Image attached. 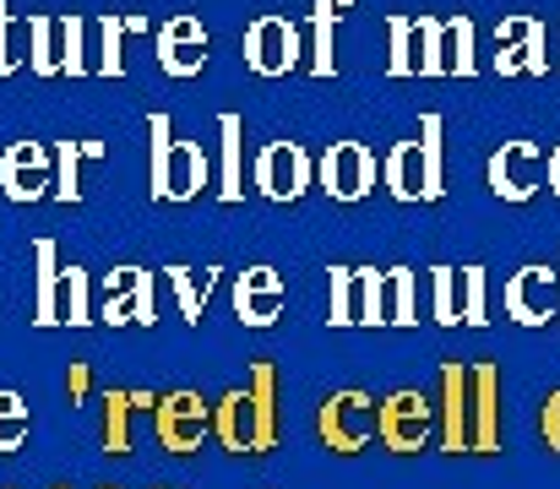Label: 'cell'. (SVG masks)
Masks as SVG:
<instances>
[{
	"instance_id": "6da1fadb",
	"label": "cell",
	"mask_w": 560,
	"mask_h": 489,
	"mask_svg": "<svg viewBox=\"0 0 560 489\" xmlns=\"http://www.w3.org/2000/svg\"><path fill=\"white\" fill-rule=\"evenodd\" d=\"M212 435L229 452H267L278 441V408H272V370L256 364L250 392H229L212 414Z\"/></svg>"
},
{
	"instance_id": "7a4b0ae2",
	"label": "cell",
	"mask_w": 560,
	"mask_h": 489,
	"mask_svg": "<svg viewBox=\"0 0 560 489\" xmlns=\"http://www.w3.org/2000/svg\"><path fill=\"white\" fill-rule=\"evenodd\" d=\"M386 190L397 201H435L446 190L441 185V115H424L419 120V137L392 148V159H386Z\"/></svg>"
},
{
	"instance_id": "3957f363",
	"label": "cell",
	"mask_w": 560,
	"mask_h": 489,
	"mask_svg": "<svg viewBox=\"0 0 560 489\" xmlns=\"http://www.w3.org/2000/svg\"><path fill=\"white\" fill-rule=\"evenodd\" d=\"M207 179V159L196 142H175L170 137V120L153 115V196L164 201H190Z\"/></svg>"
},
{
	"instance_id": "277c9868",
	"label": "cell",
	"mask_w": 560,
	"mask_h": 489,
	"mask_svg": "<svg viewBox=\"0 0 560 489\" xmlns=\"http://www.w3.org/2000/svg\"><path fill=\"white\" fill-rule=\"evenodd\" d=\"M430 424H435V403L424 392H397L375 408V441L392 452H419L430 441Z\"/></svg>"
},
{
	"instance_id": "5b68a950",
	"label": "cell",
	"mask_w": 560,
	"mask_h": 489,
	"mask_svg": "<svg viewBox=\"0 0 560 489\" xmlns=\"http://www.w3.org/2000/svg\"><path fill=\"white\" fill-rule=\"evenodd\" d=\"M294 60H300V27L289 16H272L267 11V16H256L245 27V66L256 77H283Z\"/></svg>"
},
{
	"instance_id": "8992f818",
	"label": "cell",
	"mask_w": 560,
	"mask_h": 489,
	"mask_svg": "<svg viewBox=\"0 0 560 489\" xmlns=\"http://www.w3.org/2000/svg\"><path fill=\"white\" fill-rule=\"evenodd\" d=\"M322 441L332 452H365L375 441V403L365 392H338L322 403Z\"/></svg>"
},
{
	"instance_id": "52a82bcc",
	"label": "cell",
	"mask_w": 560,
	"mask_h": 489,
	"mask_svg": "<svg viewBox=\"0 0 560 489\" xmlns=\"http://www.w3.org/2000/svg\"><path fill=\"white\" fill-rule=\"evenodd\" d=\"M501 370L474 364L468 370V452H495L501 446Z\"/></svg>"
},
{
	"instance_id": "ba28073f",
	"label": "cell",
	"mask_w": 560,
	"mask_h": 489,
	"mask_svg": "<svg viewBox=\"0 0 560 489\" xmlns=\"http://www.w3.org/2000/svg\"><path fill=\"white\" fill-rule=\"evenodd\" d=\"M322 190L332 201H360L375 190V159L365 142H332L322 159Z\"/></svg>"
},
{
	"instance_id": "9c48e42d",
	"label": "cell",
	"mask_w": 560,
	"mask_h": 489,
	"mask_svg": "<svg viewBox=\"0 0 560 489\" xmlns=\"http://www.w3.org/2000/svg\"><path fill=\"white\" fill-rule=\"evenodd\" d=\"M506 316L523 326H545L550 316H560V278L550 267H523L512 283H506Z\"/></svg>"
},
{
	"instance_id": "30bf717a",
	"label": "cell",
	"mask_w": 560,
	"mask_h": 489,
	"mask_svg": "<svg viewBox=\"0 0 560 489\" xmlns=\"http://www.w3.org/2000/svg\"><path fill=\"white\" fill-rule=\"evenodd\" d=\"M545 179V153L534 142H506L495 159H490V190L501 201H528Z\"/></svg>"
},
{
	"instance_id": "8fae6325",
	"label": "cell",
	"mask_w": 560,
	"mask_h": 489,
	"mask_svg": "<svg viewBox=\"0 0 560 489\" xmlns=\"http://www.w3.org/2000/svg\"><path fill=\"white\" fill-rule=\"evenodd\" d=\"M256 185H261V196H272V201H294V196H305V185H311V159H305L294 142H272V148H261V159H256Z\"/></svg>"
},
{
	"instance_id": "7c38bea8",
	"label": "cell",
	"mask_w": 560,
	"mask_h": 489,
	"mask_svg": "<svg viewBox=\"0 0 560 489\" xmlns=\"http://www.w3.org/2000/svg\"><path fill=\"white\" fill-rule=\"evenodd\" d=\"M495 44H501V55H495V71L501 77H512V71H550V60H545V27L539 22H528V16H506L501 27H495Z\"/></svg>"
},
{
	"instance_id": "4fadbf2b",
	"label": "cell",
	"mask_w": 560,
	"mask_h": 489,
	"mask_svg": "<svg viewBox=\"0 0 560 489\" xmlns=\"http://www.w3.org/2000/svg\"><path fill=\"white\" fill-rule=\"evenodd\" d=\"M159 66H164L170 77H196V71L207 66V33H201L196 16L164 22V33H159Z\"/></svg>"
},
{
	"instance_id": "5bb4252c",
	"label": "cell",
	"mask_w": 560,
	"mask_h": 489,
	"mask_svg": "<svg viewBox=\"0 0 560 489\" xmlns=\"http://www.w3.org/2000/svg\"><path fill=\"white\" fill-rule=\"evenodd\" d=\"M207 424H212V414H207L201 397H190V392H175V397L159 403V441H164L170 452L201 446V430H207Z\"/></svg>"
},
{
	"instance_id": "9a60e30c",
	"label": "cell",
	"mask_w": 560,
	"mask_h": 489,
	"mask_svg": "<svg viewBox=\"0 0 560 489\" xmlns=\"http://www.w3.org/2000/svg\"><path fill=\"white\" fill-rule=\"evenodd\" d=\"M234 311L245 326H272L283 311V283L272 267H250L240 283H234Z\"/></svg>"
},
{
	"instance_id": "2e32d148",
	"label": "cell",
	"mask_w": 560,
	"mask_h": 489,
	"mask_svg": "<svg viewBox=\"0 0 560 489\" xmlns=\"http://www.w3.org/2000/svg\"><path fill=\"white\" fill-rule=\"evenodd\" d=\"M109 300H104V322H153V283L142 267H120L109 272Z\"/></svg>"
},
{
	"instance_id": "e0dca14e",
	"label": "cell",
	"mask_w": 560,
	"mask_h": 489,
	"mask_svg": "<svg viewBox=\"0 0 560 489\" xmlns=\"http://www.w3.org/2000/svg\"><path fill=\"white\" fill-rule=\"evenodd\" d=\"M0 185H5L11 201L44 196V185H49V159H44V148H38V142H16V148L5 153V163H0Z\"/></svg>"
},
{
	"instance_id": "ac0fdd59",
	"label": "cell",
	"mask_w": 560,
	"mask_h": 489,
	"mask_svg": "<svg viewBox=\"0 0 560 489\" xmlns=\"http://www.w3.org/2000/svg\"><path fill=\"white\" fill-rule=\"evenodd\" d=\"M441 392H446V403H441V441H446V452H468V370L446 364L441 370Z\"/></svg>"
},
{
	"instance_id": "d6986e66",
	"label": "cell",
	"mask_w": 560,
	"mask_h": 489,
	"mask_svg": "<svg viewBox=\"0 0 560 489\" xmlns=\"http://www.w3.org/2000/svg\"><path fill=\"white\" fill-rule=\"evenodd\" d=\"M71 22L77 16H33L27 22V38H33V71H60L66 66V38H71Z\"/></svg>"
},
{
	"instance_id": "ffe728a7",
	"label": "cell",
	"mask_w": 560,
	"mask_h": 489,
	"mask_svg": "<svg viewBox=\"0 0 560 489\" xmlns=\"http://www.w3.org/2000/svg\"><path fill=\"white\" fill-rule=\"evenodd\" d=\"M33 256H38V316H33V322L55 326L60 322V267H55V245L38 240Z\"/></svg>"
},
{
	"instance_id": "44dd1931",
	"label": "cell",
	"mask_w": 560,
	"mask_h": 489,
	"mask_svg": "<svg viewBox=\"0 0 560 489\" xmlns=\"http://www.w3.org/2000/svg\"><path fill=\"white\" fill-rule=\"evenodd\" d=\"M360 300H365V289H360V272H343V267H332V326H354L360 322Z\"/></svg>"
},
{
	"instance_id": "7402d4cb",
	"label": "cell",
	"mask_w": 560,
	"mask_h": 489,
	"mask_svg": "<svg viewBox=\"0 0 560 489\" xmlns=\"http://www.w3.org/2000/svg\"><path fill=\"white\" fill-rule=\"evenodd\" d=\"M60 322L71 326L93 322V311H88V272H77V267H60Z\"/></svg>"
},
{
	"instance_id": "603a6c76",
	"label": "cell",
	"mask_w": 560,
	"mask_h": 489,
	"mask_svg": "<svg viewBox=\"0 0 560 489\" xmlns=\"http://www.w3.org/2000/svg\"><path fill=\"white\" fill-rule=\"evenodd\" d=\"M386 322H397V326L419 322V311H413V272L408 267H392L386 272Z\"/></svg>"
},
{
	"instance_id": "cb8c5ba5",
	"label": "cell",
	"mask_w": 560,
	"mask_h": 489,
	"mask_svg": "<svg viewBox=\"0 0 560 489\" xmlns=\"http://www.w3.org/2000/svg\"><path fill=\"white\" fill-rule=\"evenodd\" d=\"M430 311H435V322L441 326H457V267H435L430 272Z\"/></svg>"
},
{
	"instance_id": "d4e9b609",
	"label": "cell",
	"mask_w": 560,
	"mask_h": 489,
	"mask_svg": "<svg viewBox=\"0 0 560 489\" xmlns=\"http://www.w3.org/2000/svg\"><path fill=\"white\" fill-rule=\"evenodd\" d=\"M343 5H349V0H322V5H316V60H311L316 77H332V16H338Z\"/></svg>"
},
{
	"instance_id": "484cf974",
	"label": "cell",
	"mask_w": 560,
	"mask_h": 489,
	"mask_svg": "<svg viewBox=\"0 0 560 489\" xmlns=\"http://www.w3.org/2000/svg\"><path fill=\"white\" fill-rule=\"evenodd\" d=\"M27 441V403L16 392H0V452Z\"/></svg>"
},
{
	"instance_id": "4316f807",
	"label": "cell",
	"mask_w": 560,
	"mask_h": 489,
	"mask_svg": "<svg viewBox=\"0 0 560 489\" xmlns=\"http://www.w3.org/2000/svg\"><path fill=\"white\" fill-rule=\"evenodd\" d=\"M457 283H463V305H457V316L468 326H485V267H463L457 272Z\"/></svg>"
},
{
	"instance_id": "83f0119b",
	"label": "cell",
	"mask_w": 560,
	"mask_h": 489,
	"mask_svg": "<svg viewBox=\"0 0 560 489\" xmlns=\"http://www.w3.org/2000/svg\"><path fill=\"white\" fill-rule=\"evenodd\" d=\"M240 196V120L223 115V201Z\"/></svg>"
},
{
	"instance_id": "f1b7e54d",
	"label": "cell",
	"mask_w": 560,
	"mask_h": 489,
	"mask_svg": "<svg viewBox=\"0 0 560 489\" xmlns=\"http://www.w3.org/2000/svg\"><path fill=\"white\" fill-rule=\"evenodd\" d=\"M413 71V16H392V77Z\"/></svg>"
},
{
	"instance_id": "f546056e",
	"label": "cell",
	"mask_w": 560,
	"mask_h": 489,
	"mask_svg": "<svg viewBox=\"0 0 560 489\" xmlns=\"http://www.w3.org/2000/svg\"><path fill=\"white\" fill-rule=\"evenodd\" d=\"M170 283H175V294H180L186 322H201V305H207V278H201V289H196V283H190V267H170Z\"/></svg>"
},
{
	"instance_id": "4dcf8cb0",
	"label": "cell",
	"mask_w": 560,
	"mask_h": 489,
	"mask_svg": "<svg viewBox=\"0 0 560 489\" xmlns=\"http://www.w3.org/2000/svg\"><path fill=\"white\" fill-rule=\"evenodd\" d=\"M360 289H365V300H360V322H386V272H360Z\"/></svg>"
},
{
	"instance_id": "1f68e13d",
	"label": "cell",
	"mask_w": 560,
	"mask_h": 489,
	"mask_svg": "<svg viewBox=\"0 0 560 489\" xmlns=\"http://www.w3.org/2000/svg\"><path fill=\"white\" fill-rule=\"evenodd\" d=\"M98 27H104V60H98V71L120 77V38H126V27H137V22H126V16H104Z\"/></svg>"
},
{
	"instance_id": "d6a6232c",
	"label": "cell",
	"mask_w": 560,
	"mask_h": 489,
	"mask_svg": "<svg viewBox=\"0 0 560 489\" xmlns=\"http://www.w3.org/2000/svg\"><path fill=\"white\" fill-rule=\"evenodd\" d=\"M104 403H109V408H104V414H109V452H126V446H131V435H126V414H131L142 397H115V392H109Z\"/></svg>"
},
{
	"instance_id": "836d02e7",
	"label": "cell",
	"mask_w": 560,
	"mask_h": 489,
	"mask_svg": "<svg viewBox=\"0 0 560 489\" xmlns=\"http://www.w3.org/2000/svg\"><path fill=\"white\" fill-rule=\"evenodd\" d=\"M77 159H82V148H71V142H66V148H60V185H55L66 201H77V196H82V185H77Z\"/></svg>"
},
{
	"instance_id": "e575fe53",
	"label": "cell",
	"mask_w": 560,
	"mask_h": 489,
	"mask_svg": "<svg viewBox=\"0 0 560 489\" xmlns=\"http://www.w3.org/2000/svg\"><path fill=\"white\" fill-rule=\"evenodd\" d=\"M539 430H545V441L560 452V392H550V403H545V419H539Z\"/></svg>"
},
{
	"instance_id": "d590c367",
	"label": "cell",
	"mask_w": 560,
	"mask_h": 489,
	"mask_svg": "<svg viewBox=\"0 0 560 489\" xmlns=\"http://www.w3.org/2000/svg\"><path fill=\"white\" fill-rule=\"evenodd\" d=\"M16 66V55H11V16H5V5H0V77Z\"/></svg>"
},
{
	"instance_id": "8d00e7d4",
	"label": "cell",
	"mask_w": 560,
	"mask_h": 489,
	"mask_svg": "<svg viewBox=\"0 0 560 489\" xmlns=\"http://www.w3.org/2000/svg\"><path fill=\"white\" fill-rule=\"evenodd\" d=\"M545 174H550V190H556V196H560V148H556V153H550V159H545Z\"/></svg>"
},
{
	"instance_id": "74e56055",
	"label": "cell",
	"mask_w": 560,
	"mask_h": 489,
	"mask_svg": "<svg viewBox=\"0 0 560 489\" xmlns=\"http://www.w3.org/2000/svg\"><path fill=\"white\" fill-rule=\"evenodd\" d=\"M556 322H560V316H556Z\"/></svg>"
}]
</instances>
